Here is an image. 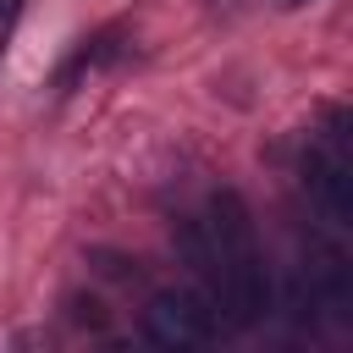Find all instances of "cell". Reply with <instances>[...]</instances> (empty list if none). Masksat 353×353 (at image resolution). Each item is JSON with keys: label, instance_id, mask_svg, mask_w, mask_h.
<instances>
[{"label": "cell", "instance_id": "cell-1", "mask_svg": "<svg viewBox=\"0 0 353 353\" xmlns=\"http://www.w3.org/2000/svg\"><path fill=\"white\" fill-rule=\"evenodd\" d=\"M143 336L165 353H188V347L221 336V325H215V314L199 292H154L143 303Z\"/></svg>", "mask_w": 353, "mask_h": 353}, {"label": "cell", "instance_id": "cell-2", "mask_svg": "<svg viewBox=\"0 0 353 353\" xmlns=\"http://www.w3.org/2000/svg\"><path fill=\"white\" fill-rule=\"evenodd\" d=\"M303 188L314 193V204H320L336 226H353V165H347L342 149L309 143V154H303Z\"/></svg>", "mask_w": 353, "mask_h": 353}, {"label": "cell", "instance_id": "cell-3", "mask_svg": "<svg viewBox=\"0 0 353 353\" xmlns=\"http://www.w3.org/2000/svg\"><path fill=\"white\" fill-rule=\"evenodd\" d=\"M303 287L314 298V309H325L331 320L353 314V265L336 243H309L303 254Z\"/></svg>", "mask_w": 353, "mask_h": 353}, {"label": "cell", "instance_id": "cell-5", "mask_svg": "<svg viewBox=\"0 0 353 353\" xmlns=\"http://www.w3.org/2000/svg\"><path fill=\"white\" fill-rule=\"evenodd\" d=\"M281 11H303V6H314V0H276Z\"/></svg>", "mask_w": 353, "mask_h": 353}, {"label": "cell", "instance_id": "cell-4", "mask_svg": "<svg viewBox=\"0 0 353 353\" xmlns=\"http://www.w3.org/2000/svg\"><path fill=\"white\" fill-rule=\"evenodd\" d=\"M17 11H22V0H0V39H6V28L17 22Z\"/></svg>", "mask_w": 353, "mask_h": 353}]
</instances>
